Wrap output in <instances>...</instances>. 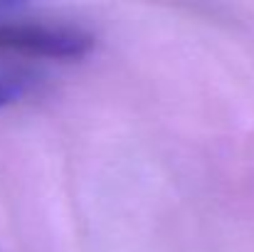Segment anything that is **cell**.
<instances>
[{"instance_id": "obj_1", "label": "cell", "mask_w": 254, "mask_h": 252, "mask_svg": "<svg viewBox=\"0 0 254 252\" xmlns=\"http://www.w3.org/2000/svg\"><path fill=\"white\" fill-rule=\"evenodd\" d=\"M12 12V5H0V50L52 60H74L84 57L94 47V37L79 27L22 20Z\"/></svg>"}, {"instance_id": "obj_2", "label": "cell", "mask_w": 254, "mask_h": 252, "mask_svg": "<svg viewBox=\"0 0 254 252\" xmlns=\"http://www.w3.org/2000/svg\"><path fill=\"white\" fill-rule=\"evenodd\" d=\"M10 96H12V89H10V84L0 77V106H2V104H7V101H10Z\"/></svg>"}]
</instances>
